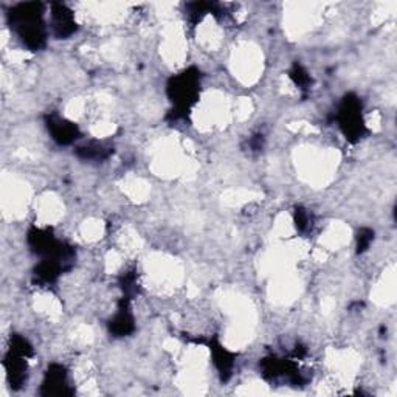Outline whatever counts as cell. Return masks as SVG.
Here are the masks:
<instances>
[{
    "instance_id": "6da1fadb",
    "label": "cell",
    "mask_w": 397,
    "mask_h": 397,
    "mask_svg": "<svg viewBox=\"0 0 397 397\" xmlns=\"http://www.w3.org/2000/svg\"><path fill=\"white\" fill-rule=\"evenodd\" d=\"M41 3H22L11 10L10 23L11 28L16 30L21 41L32 50H39L45 44V27L42 22Z\"/></svg>"
},
{
    "instance_id": "7a4b0ae2",
    "label": "cell",
    "mask_w": 397,
    "mask_h": 397,
    "mask_svg": "<svg viewBox=\"0 0 397 397\" xmlns=\"http://www.w3.org/2000/svg\"><path fill=\"white\" fill-rule=\"evenodd\" d=\"M200 76L197 70H188L182 75L171 79L169 83V96L175 105V114L186 112L199 96Z\"/></svg>"
},
{
    "instance_id": "3957f363",
    "label": "cell",
    "mask_w": 397,
    "mask_h": 397,
    "mask_svg": "<svg viewBox=\"0 0 397 397\" xmlns=\"http://www.w3.org/2000/svg\"><path fill=\"white\" fill-rule=\"evenodd\" d=\"M339 123L346 138L358 140L365 131L362 106L356 96H346L339 111Z\"/></svg>"
},
{
    "instance_id": "277c9868",
    "label": "cell",
    "mask_w": 397,
    "mask_h": 397,
    "mask_svg": "<svg viewBox=\"0 0 397 397\" xmlns=\"http://www.w3.org/2000/svg\"><path fill=\"white\" fill-rule=\"evenodd\" d=\"M48 131L52 132L53 140H56L59 144H69L73 140H76L79 136V131L76 125L70 123L64 118L50 117L48 118Z\"/></svg>"
},
{
    "instance_id": "5b68a950",
    "label": "cell",
    "mask_w": 397,
    "mask_h": 397,
    "mask_svg": "<svg viewBox=\"0 0 397 397\" xmlns=\"http://www.w3.org/2000/svg\"><path fill=\"white\" fill-rule=\"evenodd\" d=\"M52 25L54 33L59 38H67L72 33H75L76 23L73 21L72 11L67 10L64 5H54L53 13H52Z\"/></svg>"
},
{
    "instance_id": "8992f818",
    "label": "cell",
    "mask_w": 397,
    "mask_h": 397,
    "mask_svg": "<svg viewBox=\"0 0 397 397\" xmlns=\"http://www.w3.org/2000/svg\"><path fill=\"white\" fill-rule=\"evenodd\" d=\"M44 394H70L69 388H67V380H65V371L63 366H52L47 372V378L44 382Z\"/></svg>"
},
{
    "instance_id": "52a82bcc",
    "label": "cell",
    "mask_w": 397,
    "mask_h": 397,
    "mask_svg": "<svg viewBox=\"0 0 397 397\" xmlns=\"http://www.w3.org/2000/svg\"><path fill=\"white\" fill-rule=\"evenodd\" d=\"M132 329H133V319L129 312V308H127V300H123L118 314L115 315V319L112 321L111 331H114V334H117L118 337H121V335L129 334Z\"/></svg>"
},
{
    "instance_id": "ba28073f",
    "label": "cell",
    "mask_w": 397,
    "mask_h": 397,
    "mask_svg": "<svg viewBox=\"0 0 397 397\" xmlns=\"http://www.w3.org/2000/svg\"><path fill=\"white\" fill-rule=\"evenodd\" d=\"M213 352H215V363L219 368V371L222 372V376L227 378L230 376L231 366H233V358H231L230 354L224 350L221 346L213 347Z\"/></svg>"
},
{
    "instance_id": "9c48e42d",
    "label": "cell",
    "mask_w": 397,
    "mask_h": 397,
    "mask_svg": "<svg viewBox=\"0 0 397 397\" xmlns=\"http://www.w3.org/2000/svg\"><path fill=\"white\" fill-rule=\"evenodd\" d=\"M292 79L297 83V85H300L301 89H306L308 85L310 84V76L308 75L306 72L303 70V67L300 65H295L292 70Z\"/></svg>"
},
{
    "instance_id": "30bf717a",
    "label": "cell",
    "mask_w": 397,
    "mask_h": 397,
    "mask_svg": "<svg viewBox=\"0 0 397 397\" xmlns=\"http://www.w3.org/2000/svg\"><path fill=\"white\" fill-rule=\"evenodd\" d=\"M372 235L371 231H362V236L358 235V252L362 253V252H365L366 248H368V246H369V242H371V239H372Z\"/></svg>"
}]
</instances>
